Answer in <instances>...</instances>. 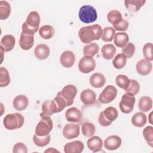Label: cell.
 I'll use <instances>...</instances> for the list:
<instances>
[{
	"label": "cell",
	"mask_w": 153,
	"mask_h": 153,
	"mask_svg": "<svg viewBox=\"0 0 153 153\" xmlns=\"http://www.w3.org/2000/svg\"><path fill=\"white\" fill-rule=\"evenodd\" d=\"M102 28L98 25L84 26L78 32L80 41L84 44H89L93 41L99 40L102 35Z\"/></svg>",
	"instance_id": "6da1fadb"
},
{
	"label": "cell",
	"mask_w": 153,
	"mask_h": 153,
	"mask_svg": "<svg viewBox=\"0 0 153 153\" xmlns=\"http://www.w3.org/2000/svg\"><path fill=\"white\" fill-rule=\"evenodd\" d=\"M25 122L23 116L19 113L8 114L3 120L4 127L9 130H13L21 128Z\"/></svg>",
	"instance_id": "7a4b0ae2"
},
{
	"label": "cell",
	"mask_w": 153,
	"mask_h": 153,
	"mask_svg": "<svg viewBox=\"0 0 153 153\" xmlns=\"http://www.w3.org/2000/svg\"><path fill=\"white\" fill-rule=\"evenodd\" d=\"M78 16L82 22L84 23H91L97 20V14L96 10L93 6L85 5L80 8Z\"/></svg>",
	"instance_id": "3957f363"
},
{
	"label": "cell",
	"mask_w": 153,
	"mask_h": 153,
	"mask_svg": "<svg viewBox=\"0 0 153 153\" xmlns=\"http://www.w3.org/2000/svg\"><path fill=\"white\" fill-rule=\"evenodd\" d=\"M53 127L50 116H43L35 127V133L37 136H45L50 134Z\"/></svg>",
	"instance_id": "277c9868"
},
{
	"label": "cell",
	"mask_w": 153,
	"mask_h": 153,
	"mask_svg": "<svg viewBox=\"0 0 153 153\" xmlns=\"http://www.w3.org/2000/svg\"><path fill=\"white\" fill-rule=\"evenodd\" d=\"M136 99L134 95L126 93L122 96L121 101L119 103V107L121 111L124 114H129L132 112Z\"/></svg>",
	"instance_id": "5b68a950"
},
{
	"label": "cell",
	"mask_w": 153,
	"mask_h": 153,
	"mask_svg": "<svg viewBox=\"0 0 153 153\" xmlns=\"http://www.w3.org/2000/svg\"><path fill=\"white\" fill-rule=\"evenodd\" d=\"M117 90L112 85H107L101 92L99 97V102L106 104L113 101L117 96Z\"/></svg>",
	"instance_id": "8992f818"
},
{
	"label": "cell",
	"mask_w": 153,
	"mask_h": 153,
	"mask_svg": "<svg viewBox=\"0 0 153 153\" xmlns=\"http://www.w3.org/2000/svg\"><path fill=\"white\" fill-rule=\"evenodd\" d=\"M77 92V88L74 85L69 84L65 86L58 94L65 99L66 102V106H69L74 103V98L75 97Z\"/></svg>",
	"instance_id": "52a82bcc"
},
{
	"label": "cell",
	"mask_w": 153,
	"mask_h": 153,
	"mask_svg": "<svg viewBox=\"0 0 153 153\" xmlns=\"http://www.w3.org/2000/svg\"><path fill=\"white\" fill-rule=\"evenodd\" d=\"M96 67V62L93 57L84 56L79 61L78 69L83 74H88Z\"/></svg>",
	"instance_id": "ba28073f"
},
{
	"label": "cell",
	"mask_w": 153,
	"mask_h": 153,
	"mask_svg": "<svg viewBox=\"0 0 153 153\" xmlns=\"http://www.w3.org/2000/svg\"><path fill=\"white\" fill-rule=\"evenodd\" d=\"M62 133L63 136L68 139L77 137L80 133L79 126L77 124L68 123L63 127Z\"/></svg>",
	"instance_id": "9c48e42d"
},
{
	"label": "cell",
	"mask_w": 153,
	"mask_h": 153,
	"mask_svg": "<svg viewBox=\"0 0 153 153\" xmlns=\"http://www.w3.org/2000/svg\"><path fill=\"white\" fill-rule=\"evenodd\" d=\"M122 143L121 137L117 135H111L105 139L104 141V147L108 150L114 151L120 147Z\"/></svg>",
	"instance_id": "30bf717a"
},
{
	"label": "cell",
	"mask_w": 153,
	"mask_h": 153,
	"mask_svg": "<svg viewBox=\"0 0 153 153\" xmlns=\"http://www.w3.org/2000/svg\"><path fill=\"white\" fill-rule=\"evenodd\" d=\"M75 61V57L74 53L69 50L63 51L60 57V62L61 65L66 68H69L72 67Z\"/></svg>",
	"instance_id": "8fae6325"
},
{
	"label": "cell",
	"mask_w": 153,
	"mask_h": 153,
	"mask_svg": "<svg viewBox=\"0 0 153 153\" xmlns=\"http://www.w3.org/2000/svg\"><path fill=\"white\" fill-rule=\"evenodd\" d=\"M137 72L142 76H145L150 74L152 71V65L150 61L146 59H141L137 62L136 65Z\"/></svg>",
	"instance_id": "7c38bea8"
},
{
	"label": "cell",
	"mask_w": 153,
	"mask_h": 153,
	"mask_svg": "<svg viewBox=\"0 0 153 153\" xmlns=\"http://www.w3.org/2000/svg\"><path fill=\"white\" fill-rule=\"evenodd\" d=\"M42 112L40 113V117L51 116L54 113H57V106L54 102L51 100H47L42 104Z\"/></svg>",
	"instance_id": "4fadbf2b"
},
{
	"label": "cell",
	"mask_w": 153,
	"mask_h": 153,
	"mask_svg": "<svg viewBox=\"0 0 153 153\" xmlns=\"http://www.w3.org/2000/svg\"><path fill=\"white\" fill-rule=\"evenodd\" d=\"M84 148L83 143L80 140H75L68 142L64 146L65 153H80Z\"/></svg>",
	"instance_id": "5bb4252c"
},
{
	"label": "cell",
	"mask_w": 153,
	"mask_h": 153,
	"mask_svg": "<svg viewBox=\"0 0 153 153\" xmlns=\"http://www.w3.org/2000/svg\"><path fill=\"white\" fill-rule=\"evenodd\" d=\"M34 44V36L22 32L19 39V45L24 50H30Z\"/></svg>",
	"instance_id": "9a60e30c"
},
{
	"label": "cell",
	"mask_w": 153,
	"mask_h": 153,
	"mask_svg": "<svg viewBox=\"0 0 153 153\" xmlns=\"http://www.w3.org/2000/svg\"><path fill=\"white\" fill-rule=\"evenodd\" d=\"M65 118L68 121L78 123L82 118V113L78 108L72 107L67 109L65 112Z\"/></svg>",
	"instance_id": "2e32d148"
},
{
	"label": "cell",
	"mask_w": 153,
	"mask_h": 153,
	"mask_svg": "<svg viewBox=\"0 0 153 153\" xmlns=\"http://www.w3.org/2000/svg\"><path fill=\"white\" fill-rule=\"evenodd\" d=\"M80 99L85 105H93L96 99V95L94 91L91 89L84 90L80 94Z\"/></svg>",
	"instance_id": "e0dca14e"
},
{
	"label": "cell",
	"mask_w": 153,
	"mask_h": 153,
	"mask_svg": "<svg viewBox=\"0 0 153 153\" xmlns=\"http://www.w3.org/2000/svg\"><path fill=\"white\" fill-rule=\"evenodd\" d=\"M29 100L27 97L23 94H20L14 97L13 101V106L15 109L19 111L25 110L28 106Z\"/></svg>",
	"instance_id": "ac0fdd59"
},
{
	"label": "cell",
	"mask_w": 153,
	"mask_h": 153,
	"mask_svg": "<svg viewBox=\"0 0 153 153\" xmlns=\"http://www.w3.org/2000/svg\"><path fill=\"white\" fill-rule=\"evenodd\" d=\"M88 148L93 152H97L101 150L103 146L102 140L99 136L91 137L87 142Z\"/></svg>",
	"instance_id": "d6986e66"
},
{
	"label": "cell",
	"mask_w": 153,
	"mask_h": 153,
	"mask_svg": "<svg viewBox=\"0 0 153 153\" xmlns=\"http://www.w3.org/2000/svg\"><path fill=\"white\" fill-rule=\"evenodd\" d=\"M16 43L15 38L11 35H4L1 40V47L3 48L5 52L11 51L14 47Z\"/></svg>",
	"instance_id": "ffe728a7"
},
{
	"label": "cell",
	"mask_w": 153,
	"mask_h": 153,
	"mask_svg": "<svg viewBox=\"0 0 153 153\" xmlns=\"http://www.w3.org/2000/svg\"><path fill=\"white\" fill-rule=\"evenodd\" d=\"M90 84L94 88H101L106 83L105 76L100 73L96 72L92 74L90 77Z\"/></svg>",
	"instance_id": "44dd1931"
},
{
	"label": "cell",
	"mask_w": 153,
	"mask_h": 153,
	"mask_svg": "<svg viewBox=\"0 0 153 153\" xmlns=\"http://www.w3.org/2000/svg\"><path fill=\"white\" fill-rule=\"evenodd\" d=\"M50 52V48L48 45L44 44H41L36 46L34 50V54L38 59L45 60L49 56Z\"/></svg>",
	"instance_id": "7402d4cb"
},
{
	"label": "cell",
	"mask_w": 153,
	"mask_h": 153,
	"mask_svg": "<svg viewBox=\"0 0 153 153\" xmlns=\"http://www.w3.org/2000/svg\"><path fill=\"white\" fill-rule=\"evenodd\" d=\"M145 2L146 1L143 0H126L124 5L129 12L135 13L138 11Z\"/></svg>",
	"instance_id": "603a6c76"
},
{
	"label": "cell",
	"mask_w": 153,
	"mask_h": 153,
	"mask_svg": "<svg viewBox=\"0 0 153 153\" xmlns=\"http://www.w3.org/2000/svg\"><path fill=\"white\" fill-rule=\"evenodd\" d=\"M40 22V16L39 13L35 11H32L28 14L26 21L27 25L33 28L39 27Z\"/></svg>",
	"instance_id": "cb8c5ba5"
},
{
	"label": "cell",
	"mask_w": 153,
	"mask_h": 153,
	"mask_svg": "<svg viewBox=\"0 0 153 153\" xmlns=\"http://www.w3.org/2000/svg\"><path fill=\"white\" fill-rule=\"evenodd\" d=\"M128 35L125 32L115 33L114 36L115 45L119 48H123L128 42Z\"/></svg>",
	"instance_id": "d4e9b609"
},
{
	"label": "cell",
	"mask_w": 153,
	"mask_h": 153,
	"mask_svg": "<svg viewBox=\"0 0 153 153\" xmlns=\"http://www.w3.org/2000/svg\"><path fill=\"white\" fill-rule=\"evenodd\" d=\"M101 53L105 59L111 60L116 53V48L112 44H105L101 48Z\"/></svg>",
	"instance_id": "484cf974"
},
{
	"label": "cell",
	"mask_w": 153,
	"mask_h": 153,
	"mask_svg": "<svg viewBox=\"0 0 153 153\" xmlns=\"http://www.w3.org/2000/svg\"><path fill=\"white\" fill-rule=\"evenodd\" d=\"M147 122L146 115L142 112H138L131 117V123L137 127H142Z\"/></svg>",
	"instance_id": "4316f807"
},
{
	"label": "cell",
	"mask_w": 153,
	"mask_h": 153,
	"mask_svg": "<svg viewBox=\"0 0 153 153\" xmlns=\"http://www.w3.org/2000/svg\"><path fill=\"white\" fill-rule=\"evenodd\" d=\"M139 109L143 112H146L150 111L152 107V99L149 96H142L139 101Z\"/></svg>",
	"instance_id": "83f0119b"
},
{
	"label": "cell",
	"mask_w": 153,
	"mask_h": 153,
	"mask_svg": "<svg viewBox=\"0 0 153 153\" xmlns=\"http://www.w3.org/2000/svg\"><path fill=\"white\" fill-rule=\"evenodd\" d=\"M39 34L44 39H51L54 34V27L51 25H44L39 28Z\"/></svg>",
	"instance_id": "f1b7e54d"
},
{
	"label": "cell",
	"mask_w": 153,
	"mask_h": 153,
	"mask_svg": "<svg viewBox=\"0 0 153 153\" xmlns=\"http://www.w3.org/2000/svg\"><path fill=\"white\" fill-rule=\"evenodd\" d=\"M99 51V47L97 44L91 42L86 44L83 48V54L86 56L93 57Z\"/></svg>",
	"instance_id": "f546056e"
},
{
	"label": "cell",
	"mask_w": 153,
	"mask_h": 153,
	"mask_svg": "<svg viewBox=\"0 0 153 153\" xmlns=\"http://www.w3.org/2000/svg\"><path fill=\"white\" fill-rule=\"evenodd\" d=\"M11 7L10 4L5 1H0V19L5 20L10 16Z\"/></svg>",
	"instance_id": "4dcf8cb0"
},
{
	"label": "cell",
	"mask_w": 153,
	"mask_h": 153,
	"mask_svg": "<svg viewBox=\"0 0 153 153\" xmlns=\"http://www.w3.org/2000/svg\"><path fill=\"white\" fill-rule=\"evenodd\" d=\"M107 19L110 23L112 25H115L123 20L122 14L119 11L113 10L108 13Z\"/></svg>",
	"instance_id": "1f68e13d"
},
{
	"label": "cell",
	"mask_w": 153,
	"mask_h": 153,
	"mask_svg": "<svg viewBox=\"0 0 153 153\" xmlns=\"http://www.w3.org/2000/svg\"><path fill=\"white\" fill-rule=\"evenodd\" d=\"M105 118L110 122H113L118 117V111L113 106H109L102 111Z\"/></svg>",
	"instance_id": "d6a6232c"
},
{
	"label": "cell",
	"mask_w": 153,
	"mask_h": 153,
	"mask_svg": "<svg viewBox=\"0 0 153 153\" xmlns=\"http://www.w3.org/2000/svg\"><path fill=\"white\" fill-rule=\"evenodd\" d=\"M127 62V58L123 53L118 54L112 60V65L115 68L121 69L123 68Z\"/></svg>",
	"instance_id": "836d02e7"
},
{
	"label": "cell",
	"mask_w": 153,
	"mask_h": 153,
	"mask_svg": "<svg viewBox=\"0 0 153 153\" xmlns=\"http://www.w3.org/2000/svg\"><path fill=\"white\" fill-rule=\"evenodd\" d=\"M82 133L85 137H91L95 133L96 127L92 123L85 122L82 125Z\"/></svg>",
	"instance_id": "e575fe53"
},
{
	"label": "cell",
	"mask_w": 153,
	"mask_h": 153,
	"mask_svg": "<svg viewBox=\"0 0 153 153\" xmlns=\"http://www.w3.org/2000/svg\"><path fill=\"white\" fill-rule=\"evenodd\" d=\"M10 82V77L8 70L4 67L0 68V87H7Z\"/></svg>",
	"instance_id": "d590c367"
},
{
	"label": "cell",
	"mask_w": 153,
	"mask_h": 153,
	"mask_svg": "<svg viewBox=\"0 0 153 153\" xmlns=\"http://www.w3.org/2000/svg\"><path fill=\"white\" fill-rule=\"evenodd\" d=\"M51 140V136L48 134L45 136H39L35 134L33 136V142L35 145L39 147H43L47 145Z\"/></svg>",
	"instance_id": "8d00e7d4"
},
{
	"label": "cell",
	"mask_w": 153,
	"mask_h": 153,
	"mask_svg": "<svg viewBox=\"0 0 153 153\" xmlns=\"http://www.w3.org/2000/svg\"><path fill=\"white\" fill-rule=\"evenodd\" d=\"M130 79L126 75L123 74L118 75L115 78L116 84L120 88L124 89V90L128 88L130 84Z\"/></svg>",
	"instance_id": "74e56055"
},
{
	"label": "cell",
	"mask_w": 153,
	"mask_h": 153,
	"mask_svg": "<svg viewBox=\"0 0 153 153\" xmlns=\"http://www.w3.org/2000/svg\"><path fill=\"white\" fill-rule=\"evenodd\" d=\"M115 34V30L112 27H106L102 32V39L105 42H111Z\"/></svg>",
	"instance_id": "f35d334b"
},
{
	"label": "cell",
	"mask_w": 153,
	"mask_h": 153,
	"mask_svg": "<svg viewBox=\"0 0 153 153\" xmlns=\"http://www.w3.org/2000/svg\"><path fill=\"white\" fill-rule=\"evenodd\" d=\"M143 136L147 143L151 146H153V127L149 126L146 127L143 130Z\"/></svg>",
	"instance_id": "ab89813d"
},
{
	"label": "cell",
	"mask_w": 153,
	"mask_h": 153,
	"mask_svg": "<svg viewBox=\"0 0 153 153\" xmlns=\"http://www.w3.org/2000/svg\"><path fill=\"white\" fill-rule=\"evenodd\" d=\"M152 48L153 45L151 42H148L145 44L142 48V52L143 56L145 59L148 61L153 60V54H152Z\"/></svg>",
	"instance_id": "60d3db41"
},
{
	"label": "cell",
	"mask_w": 153,
	"mask_h": 153,
	"mask_svg": "<svg viewBox=\"0 0 153 153\" xmlns=\"http://www.w3.org/2000/svg\"><path fill=\"white\" fill-rule=\"evenodd\" d=\"M135 45L132 42H128L123 48L122 53L126 57V58H131L135 53Z\"/></svg>",
	"instance_id": "b9f144b4"
},
{
	"label": "cell",
	"mask_w": 153,
	"mask_h": 153,
	"mask_svg": "<svg viewBox=\"0 0 153 153\" xmlns=\"http://www.w3.org/2000/svg\"><path fill=\"white\" fill-rule=\"evenodd\" d=\"M140 90V85L139 82L135 79H130V84L128 88L125 90L126 93L132 94L133 95L137 94Z\"/></svg>",
	"instance_id": "7bdbcfd3"
},
{
	"label": "cell",
	"mask_w": 153,
	"mask_h": 153,
	"mask_svg": "<svg viewBox=\"0 0 153 153\" xmlns=\"http://www.w3.org/2000/svg\"><path fill=\"white\" fill-rule=\"evenodd\" d=\"M53 101L54 102L57 106V113L62 111L66 107V100L62 96H60L58 93L57 94V96L54 98Z\"/></svg>",
	"instance_id": "ee69618b"
},
{
	"label": "cell",
	"mask_w": 153,
	"mask_h": 153,
	"mask_svg": "<svg viewBox=\"0 0 153 153\" xmlns=\"http://www.w3.org/2000/svg\"><path fill=\"white\" fill-rule=\"evenodd\" d=\"M128 27V22L124 19H123L118 23L113 25V28L115 30L118 31H126L127 30Z\"/></svg>",
	"instance_id": "f6af8a7d"
},
{
	"label": "cell",
	"mask_w": 153,
	"mask_h": 153,
	"mask_svg": "<svg viewBox=\"0 0 153 153\" xmlns=\"http://www.w3.org/2000/svg\"><path fill=\"white\" fill-rule=\"evenodd\" d=\"M13 153H19V152H22V153H27V149L26 146L22 142H18L16 143L14 146L13 149Z\"/></svg>",
	"instance_id": "bcb514c9"
},
{
	"label": "cell",
	"mask_w": 153,
	"mask_h": 153,
	"mask_svg": "<svg viewBox=\"0 0 153 153\" xmlns=\"http://www.w3.org/2000/svg\"><path fill=\"white\" fill-rule=\"evenodd\" d=\"M22 32H23V33H25L26 34L33 35L38 30V29H39V27H37V28L30 27V26H29L27 25V24L25 22L22 25Z\"/></svg>",
	"instance_id": "7dc6e473"
},
{
	"label": "cell",
	"mask_w": 153,
	"mask_h": 153,
	"mask_svg": "<svg viewBox=\"0 0 153 153\" xmlns=\"http://www.w3.org/2000/svg\"><path fill=\"white\" fill-rule=\"evenodd\" d=\"M98 121H99V123L100 125L102 126H103V127H108V126L112 124V122H110V121H108L105 118L102 111L99 114V118H98Z\"/></svg>",
	"instance_id": "c3c4849f"
},
{
	"label": "cell",
	"mask_w": 153,
	"mask_h": 153,
	"mask_svg": "<svg viewBox=\"0 0 153 153\" xmlns=\"http://www.w3.org/2000/svg\"><path fill=\"white\" fill-rule=\"evenodd\" d=\"M59 152V151L53 148H49L48 149H47L45 151V152Z\"/></svg>",
	"instance_id": "681fc988"
},
{
	"label": "cell",
	"mask_w": 153,
	"mask_h": 153,
	"mask_svg": "<svg viewBox=\"0 0 153 153\" xmlns=\"http://www.w3.org/2000/svg\"><path fill=\"white\" fill-rule=\"evenodd\" d=\"M0 49H1V59H2V60H1V63H2V60H3V54H4V52H5L4 51V50H3V48H2V47H0Z\"/></svg>",
	"instance_id": "f907efd6"
},
{
	"label": "cell",
	"mask_w": 153,
	"mask_h": 153,
	"mask_svg": "<svg viewBox=\"0 0 153 153\" xmlns=\"http://www.w3.org/2000/svg\"><path fill=\"white\" fill-rule=\"evenodd\" d=\"M152 112H151V113H150V114H149V117H150V118H149V123H151V124H152V121H151V120H152V118H151V117H152Z\"/></svg>",
	"instance_id": "816d5d0a"
}]
</instances>
